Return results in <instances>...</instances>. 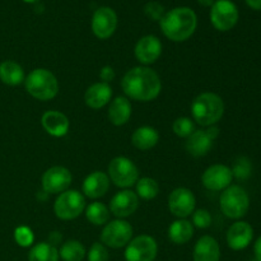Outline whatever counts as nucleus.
<instances>
[{
  "instance_id": "58836bf2",
  "label": "nucleus",
  "mask_w": 261,
  "mask_h": 261,
  "mask_svg": "<svg viewBox=\"0 0 261 261\" xmlns=\"http://www.w3.org/2000/svg\"><path fill=\"white\" fill-rule=\"evenodd\" d=\"M254 252H255V257H256V260L261 261V236L256 240V242H255Z\"/></svg>"
},
{
  "instance_id": "7c9ffc66",
  "label": "nucleus",
  "mask_w": 261,
  "mask_h": 261,
  "mask_svg": "<svg viewBox=\"0 0 261 261\" xmlns=\"http://www.w3.org/2000/svg\"><path fill=\"white\" fill-rule=\"evenodd\" d=\"M252 165L249 158L240 157L234 162L233 168H232V175L237 180H247L251 176Z\"/></svg>"
},
{
  "instance_id": "b1692460",
  "label": "nucleus",
  "mask_w": 261,
  "mask_h": 261,
  "mask_svg": "<svg viewBox=\"0 0 261 261\" xmlns=\"http://www.w3.org/2000/svg\"><path fill=\"white\" fill-rule=\"evenodd\" d=\"M160 140V134L154 127L142 126L138 127L132 135V143L135 148L140 150H149Z\"/></svg>"
},
{
  "instance_id": "37998d69",
  "label": "nucleus",
  "mask_w": 261,
  "mask_h": 261,
  "mask_svg": "<svg viewBox=\"0 0 261 261\" xmlns=\"http://www.w3.org/2000/svg\"><path fill=\"white\" fill-rule=\"evenodd\" d=\"M23 2H25V3H36V2H38V0H23Z\"/></svg>"
},
{
  "instance_id": "a19ab883",
  "label": "nucleus",
  "mask_w": 261,
  "mask_h": 261,
  "mask_svg": "<svg viewBox=\"0 0 261 261\" xmlns=\"http://www.w3.org/2000/svg\"><path fill=\"white\" fill-rule=\"evenodd\" d=\"M251 9L261 10V0H245Z\"/></svg>"
},
{
  "instance_id": "4be33fe9",
  "label": "nucleus",
  "mask_w": 261,
  "mask_h": 261,
  "mask_svg": "<svg viewBox=\"0 0 261 261\" xmlns=\"http://www.w3.org/2000/svg\"><path fill=\"white\" fill-rule=\"evenodd\" d=\"M213 142L214 140L209 137L208 133H206L205 130H195V132L188 138V142H186V150L195 158L204 157V155L208 154L209 150L212 149Z\"/></svg>"
},
{
  "instance_id": "bb28decb",
  "label": "nucleus",
  "mask_w": 261,
  "mask_h": 261,
  "mask_svg": "<svg viewBox=\"0 0 261 261\" xmlns=\"http://www.w3.org/2000/svg\"><path fill=\"white\" fill-rule=\"evenodd\" d=\"M28 261H59V251L48 242H40L31 249Z\"/></svg>"
},
{
  "instance_id": "79ce46f5",
  "label": "nucleus",
  "mask_w": 261,
  "mask_h": 261,
  "mask_svg": "<svg viewBox=\"0 0 261 261\" xmlns=\"http://www.w3.org/2000/svg\"><path fill=\"white\" fill-rule=\"evenodd\" d=\"M198 2L203 7H212L214 4V0H198Z\"/></svg>"
},
{
  "instance_id": "f8f14e48",
  "label": "nucleus",
  "mask_w": 261,
  "mask_h": 261,
  "mask_svg": "<svg viewBox=\"0 0 261 261\" xmlns=\"http://www.w3.org/2000/svg\"><path fill=\"white\" fill-rule=\"evenodd\" d=\"M71 173L63 166H54L48 168L42 176V189L46 194L64 193L70 186Z\"/></svg>"
},
{
  "instance_id": "e433bc0d",
  "label": "nucleus",
  "mask_w": 261,
  "mask_h": 261,
  "mask_svg": "<svg viewBox=\"0 0 261 261\" xmlns=\"http://www.w3.org/2000/svg\"><path fill=\"white\" fill-rule=\"evenodd\" d=\"M99 78L103 81V83L109 84L110 82H112L115 79V70L109 65L103 66L101 70V73H99Z\"/></svg>"
},
{
  "instance_id": "ddd939ff",
  "label": "nucleus",
  "mask_w": 261,
  "mask_h": 261,
  "mask_svg": "<svg viewBox=\"0 0 261 261\" xmlns=\"http://www.w3.org/2000/svg\"><path fill=\"white\" fill-rule=\"evenodd\" d=\"M117 27V15L114 9L102 7L94 12L92 18V31L99 40H107L114 35Z\"/></svg>"
},
{
  "instance_id": "2eb2a0df",
  "label": "nucleus",
  "mask_w": 261,
  "mask_h": 261,
  "mask_svg": "<svg viewBox=\"0 0 261 261\" xmlns=\"http://www.w3.org/2000/svg\"><path fill=\"white\" fill-rule=\"evenodd\" d=\"M139 206V196L130 190H122L117 193L110 203V211L117 218H126L137 212Z\"/></svg>"
},
{
  "instance_id": "0eeeda50",
  "label": "nucleus",
  "mask_w": 261,
  "mask_h": 261,
  "mask_svg": "<svg viewBox=\"0 0 261 261\" xmlns=\"http://www.w3.org/2000/svg\"><path fill=\"white\" fill-rule=\"evenodd\" d=\"M109 178L117 188H132L139 180V171L132 160L116 157L109 165Z\"/></svg>"
},
{
  "instance_id": "423d86ee",
  "label": "nucleus",
  "mask_w": 261,
  "mask_h": 261,
  "mask_svg": "<svg viewBox=\"0 0 261 261\" xmlns=\"http://www.w3.org/2000/svg\"><path fill=\"white\" fill-rule=\"evenodd\" d=\"M86 209V200L84 196L76 190H66L59 194L54 205V212L59 219L63 221H71L75 219L83 213Z\"/></svg>"
},
{
  "instance_id": "c03bdc74",
  "label": "nucleus",
  "mask_w": 261,
  "mask_h": 261,
  "mask_svg": "<svg viewBox=\"0 0 261 261\" xmlns=\"http://www.w3.org/2000/svg\"><path fill=\"white\" fill-rule=\"evenodd\" d=\"M252 261H257V260H256V259H255V260H252Z\"/></svg>"
},
{
  "instance_id": "dca6fc26",
  "label": "nucleus",
  "mask_w": 261,
  "mask_h": 261,
  "mask_svg": "<svg viewBox=\"0 0 261 261\" xmlns=\"http://www.w3.org/2000/svg\"><path fill=\"white\" fill-rule=\"evenodd\" d=\"M135 58L142 64H153L160 59L162 54V43L155 36L148 35L140 38L135 46Z\"/></svg>"
},
{
  "instance_id": "4468645a",
  "label": "nucleus",
  "mask_w": 261,
  "mask_h": 261,
  "mask_svg": "<svg viewBox=\"0 0 261 261\" xmlns=\"http://www.w3.org/2000/svg\"><path fill=\"white\" fill-rule=\"evenodd\" d=\"M233 175L232 170L228 166L224 165H213L204 171L201 176V182L204 188L211 191H222L226 190L231 186Z\"/></svg>"
},
{
  "instance_id": "20e7f679",
  "label": "nucleus",
  "mask_w": 261,
  "mask_h": 261,
  "mask_svg": "<svg viewBox=\"0 0 261 261\" xmlns=\"http://www.w3.org/2000/svg\"><path fill=\"white\" fill-rule=\"evenodd\" d=\"M25 91L38 101L55 98L59 92V82L50 70L43 68L35 69L24 79Z\"/></svg>"
},
{
  "instance_id": "f3484780",
  "label": "nucleus",
  "mask_w": 261,
  "mask_h": 261,
  "mask_svg": "<svg viewBox=\"0 0 261 261\" xmlns=\"http://www.w3.org/2000/svg\"><path fill=\"white\" fill-rule=\"evenodd\" d=\"M252 239H254V229L247 222H236L227 231V244L234 251L246 249L251 244Z\"/></svg>"
},
{
  "instance_id": "a211bd4d",
  "label": "nucleus",
  "mask_w": 261,
  "mask_h": 261,
  "mask_svg": "<svg viewBox=\"0 0 261 261\" xmlns=\"http://www.w3.org/2000/svg\"><path fill=\"white\" fill-rule=\"evenodd\" d=\"M110 178L102 171H94L83 181V193L89 199L102 198L109 191Z\"/></svg>"
},
{
  "instance_id": "4c0bfd02",
  "label": "nucleus",
  "mask_w": 261,
  "mask_h": 261,
  "mask_svg": "<svg viewBox=\"0 0 261 261\" xmlns=\"http://www.w3.org/2000/svg\"><path fill=\"white\" fill-rule=\"evenodd\" d=\"M61 234L60 232H53V233H50V236H48V244L53 245V246H56L58 244H60L61 242Z\"/></svg>"
},
{
  "instance_id": "473e14b6",
  "label": "nucleus",
  "mask_w": 261,
  "mask_h": 261,
  "mask_svg": "<svg viewBox=\"0 0 261 261\" xmlns=\"http://www.w3.org/2000/svg\"><path fill=\"white\" fill-rule=\"evenodd\" d=\"M14 239L19 246L28 247L32 245L33 242V233L28 227H18L14 231Z\"/></svg>"
},
{
  "instance_id": "f03ea898",
  "label": "nucleus",
  "mask_w": 261,
  "mask_h": 261,
  "mask_svg": "<svg viewBox=\"0 0 261 261\" xmlns=\"http://www.w3.org/2000/svg\"><path fill=\"white\" fill-rule=\"evenodd\" d=\"M163 35L171 41L182 42L194 35L198 25L195 12L190 8H175L160 20Z\"/></svg>"
},
{
  "instance_id": "cd10ccee",
  "label": "nucleus",
  "mask_w": 261,
  "mask_h": 261,
  "mask_svg": "<svg viewBox=\"0 0 261 261\" xmlns=\"http://www.w3.org/2000/svg\"><path fill=\"white\" fill-rule=\"evenodd\" d=\"M86 217L89 223L94 224V226H102V224H106L109 222L110 209L103 203L94 201L87 206Z\"/></svg>"
},
{
  "instance_id": "c756f323",
  "label": "nucleus",
  "mask_w": 261,
  "mask_h": 261,
  "mask_svg": "<svg viewBox=\"0 0 261 261\" xmlns=\"http://www.w3.org/2000/svg\"><path fill=\"white\" fill-rule=\"evenodd\" d=\"M160 193V185L154 178L143 177L137 182V195L144 200H152Z\"/></svg>"
},
{
  "instance_id": "412c9836",
  "label": "nucleus",
  "mask_w": 261,
  "mask_h": 261,
  "mask_svg": "<svg viewBox=\"0 0 261 261\" xmlns=\"http://www.w3.org/2000/svg\"><path fill=\"white\" fill-rule=\"evenodd\" d=\"M194 261H219L221 249L216 239L212 236H203L199 239L194 247Z\"/></svg>"
},
{
  "instance_id": "9b49d317",
  "label": "nucleus",
  "mask_w": 261,
  "mask_h": 261,
  "mask_svg": "<svg viewBox=\"0 0 261 261\" xmlns=\"http://www.w3.org/2000/svg\"><path fill=\"white\" fill-rule=\"evenodd\" d=\"M195 195L185 188L175 189L168 196V209L177 218L184 219L195 211Z\"/></svg>"
},
{
  "instance_id": "1a4fd4ad",
  "label": "nucleus",
  "mask_w": 261,
  "mask_h": 261,
  "mask_svg": "<svg viewBox=\"0 0 261 261\" xmlns=\"http://www.w3.org/2000/svg\"><path fill=\"white\" fill-rule=\"evenodd\" d=\"M133 237V227L124 219H116L105 226L101 233L102 244L111 249L126 246Z\"/></svg>"
},
{
  "instance_id": "39448f33",
  "label": "nucleus",
  "mask_w": 261,
  "mask_h": 261,
  "mask_svg": "<svg viewBox=\"0 0 261 261\" xmlns=\"http://www.w3.org/2000/svg\"><path fill=\"white\" fill-rule=\"evenodd\" d=\"M222 213L231 219H240L246 216L250 208V198L244 188L231 185L223 190L219 199Z\"/></svg>"
},
{
  "instance_id": "6e6552de",
  "label": "nucleus",
  "mask_w": 261,
  "mask_h": 261,
  "mask_svg": "<svg viewBox=\"0 0 261 261\" xmlns=\"http://www.w3.org/2000/svg\"><path fill=\"white\" fill-rule=\"evenodd\" d=\"M239 9L231 0H217L212 5L211 20L214 28L221 32L232 30L239 22Z\"/></svg>"
},
{
  "instance_id": "2f4dec72",
  "label": "nucleus",
  "mask_w": 261,
  "mask_h": 261,
  "mask_svg": "<svg viewBox=\"0 0 261 261\" xmlns=\"http://www.w3.org/2000/svg\"><path fill=\"white\" fill-rule=\"evenodd\" d=\"M172 130L177 137L189 138L195 132V125L189 117H178L173 121Z\"/></svg>"
},
{
  "instance_id": "c9c22d12",
  "label": "nucleus",
  "mask_w": 261,
  "mask_h": 261,
  "mask_svg": "<svg viewBox=\"0 0 261 261\" xmlns=\"http://www.w3.org/2000/svg\"><path fill=\"white\" fill-rule=\"evenodd\" d=\"M144 12L147 14L148 18L153 20H161L163 18V15L166 14L165 13V8L157 2H150L145 5Z\"/></svg>"
},
{
  "instance_id": "c85d7f7f",
  "label": "nucleus",
  "mask_w": 261,
  "mask_h": 261,
  "mask_svg": "<svg viewBox=\"0 0 261 261\" xmlns=\"http://www.w3.org/2000/svg\"><path fill=\"white\" fill-rule=\"evenodd\" d=\"M59 256L64 261H82L86 256V249L79 241L70 240L63 244Z\"/></svg>"
},
{
  "instance_id": "393cba45",
  "label": "nucleus",
  "mask_w": 261,
  "mask_h": 261,
  "mask_svg": "<svg viewBox=\"0 0 261 261\" xmlns=\"http://www.w3.org/2000/svg\"><path fill=\"white\" fill-rule=\"evenodd\" d=\"M24 70L18 63L5 60L0 64V81L7 86H18L24 82Z\"/></svg>"
},
{
  "instance_id": "9d476101",
  "label": "nucleus",
  "mask_w": 261,
  "mask_h": 261,
  "mask_svg": "<svg viewBox=\"0 0 261 261\" xmlns=\"http://www.w3.org/2000/svg\"><path fill=\"white\" fill-rule=\"evenodd\" d=\"M158 246L153 237L142 234L135 237L127 244L125 250L126 261H154L157 256Z\"/></svg>"
},
{
  "instance_id": "f257e3e1",
  "label": "nucleus",
  "mask_w": 261,
  "mask_h": 261,
  "mask_svg": "<svg viewBox=\"0 0 261 261\" xmlns=\"http://www.w3.org/2000/svg\"><path fill=\"white\" fill-rule=\"evenodd\" d=\"M121 88L134 101L149 102L160 96L162 83L154 70L147 66H135L124 75Z\"/></svg>"
},
{
  "instance_id": "5701e85b",
  "label": "nucleus",
  "mask_w": 261,
  "mask_h": 261,
  "mask_svg": "<svg viewBox=\"0 0 261 261\" xmlns=\"http://www.w3.org/2000/svg\"><path fill=\"white\" fill-rule=\"evenodd\" d=\"M132 116V103L126 97H116L109 107V119L116 126H121L129 121Z\"/></svg>"
},
{
  "instance_id": "aec40b11",
  "label": "nucleus",
  "mask_w": 261,
  "mask_h": 261,
  "mask_svg": "<svg viewBox=\"0 0 261 261\" xmlns=\"http://www.w3.org/2000/svg\"><path fill=\"white\" fill-rule=\"evenodd\" d=\"M41 124L46 133L55 138L64 137L69 130V119L60 111L45 112L41 119Z\"/></svg>"
},
{
  "instance_id": "ea45409f",
  "label": "nucleus",
  "mask_w": 261,
  "mask_h": 261,
  "mask_svg": "<svg viewBox=\"0 0 261 261\" xmlns=\"http://www.w3.org/2000/svg\"><path fill=\"white\" fill-rule=\"evenodd\" d=\"M205 132L208 133V135L213 140H216L217 137H218V135H219V129L217 126H214V125H212V126H208V129H206Z\"/></svg>"
},
{
  "instance_id": "7ed1b4c3",
  "label": "nucleus",
  "mask_w": 261,
  "mask_h": 261,
  "mask_svg": "<svg viewBox=\"0 0 261 261\" xmlns=\"http://www.w3.org/2000/svg\"><path fill=\"white\" fill-rule=\"evenodd\" d=\"M194 120L201 126L216 125L224 114V102L218 94L205 92L194 99L191 105Z\"/></svg>"
},
{
  "instance_id": "72a5a7b5",
  "label": "nucleus",
  "mask_w": 261,
  "mask_h": 261,
  "mask_svg": "<svg viewBox=\"0 0 261 261\" xmlns=\"http://www.w3.org/2000/svg\"><path fill=\"white\" fill-rule=\"evenodd\" d=\"M110 255L103 244L96 242L91 246L88 252V261H109Z\"/></svg>"
},
{
  "instance_id": "6ab92c4d",
  "label": "nucleus",
  "mask_w": 261,
  "mask_h": 261,
  "mask_svg": "<svg viewBox=\"0 0 261 261\" xmlns=\"http://www.w3.org/2000/svg\"><path fill=\"white\" fill-rule=\"evenodd\" d=\"M112 97V89L107 83H96L87 89L84 94V101L89 109L99 110L110 103Z\"/></svg>"
},
{
  "instance_id": "f704fd0d",
  "label": "nucleus",
  "mask_w": 261,
  "mask_h": 261,
  "mask_svg": "<svg viewBox=\"0 0 261 261\" xmlns=\"http://www.w3.org/2000/svg\"><path fill=\"white\" fill-rule=\"evenodd\" d=\"M193 224L198 228H208L212 224V217L206 209H198L193 213Z\"/></svg>"
},
{
  "instance_id": "a878e982",
  "label": "nucleus",
  "mask_w": 261,
  "mask_h": 261,
  "mask_svg": "<svg viewBox=\"0 0 261 261\" xmlns=\"http://www.w3.org/2000/svg\"><path fill=\"white\" fill-rule=\"evenodd\" d=\"M194 234L193 223L186 219L175 221L168 228V239L176 245L188 244Z\"/></svg>"
}]
</instances>
